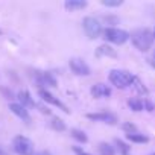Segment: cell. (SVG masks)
<instances>
[{"mask_svg": "<svg viewBox=\"0 0 155 155\" xmlns=\"http://www.w3.org/2000/svg\"><path fill=\"white\" fill-rule=\"evenodd\" d=\"M34 155H52L49 150H40V152H37V153H34Z\"/></svg>", "mask_w": 155, "mask_h": 155, "instance_id": "26", "label": "cell"}, {"mask_svg": "<svg viewBox=\"0 0 155 155\" xmlns=\"http://www.w3.org/2000/svg\"><path fill=\"white\" fill-rule=\"evenodd\" d=\"M90 93L94 99H105V97H110L111 96V88L107 85V84H94L91 88H90Z\"/></svg>", "mask_w": 155, "mask_h": 155, "instance_id": "9", "label": "cell"}, {"mask_svg": "<svg viewBox=\"0 0 155 155\" xmlns=\"http://www.w3.org/2000/svg\"><path fill=\"white\" fill-rule=\"evenodd\" d=\"M152 34H153V40H155V28H153V31H152Z\"/></svg>", "mask_w": 155, "mask_h": 155, "instance_id": "28", "label": "cell"}, {"mask_svg": "<svg viewBox=\"0 0 155 155\" xmlns=\"http://www.w3.org/2000/svg\"><path fill=\"white\" fill-rule=\"evenodd\" d=\"M126 138L131 141V143H147L149 141V137L141 134V132H132V134H126Z\"/></svg>", "mask_w": 155, "mask_h": 155, "instance_id": "16", "label": "cell"}, {"mask_svg": "<svg viewBox=\"0 0 155 155\" xmlns=\"http://www.w3.org/2000/svg\"><path fill=\"white\" fill-rule=\"evenodd\" d=\"M0 155H8V153H6V152H5L3 149H0Z\"/></svg>", "mask_w": 155, "mask_h": 155, "instance_id": "27", "label": "cell"}, {"mask_svg": "<svg viewBox=\"0 0 155 155\" xmlns=\"http://www.w3.org/2000/svg\"><path fill=\"white\" fill-rule=\"evenodd\" d=\"M38 94H40V97H41V99H43L46 104H50V105H53V107L59 108L61 111H64V113H67V114L70 113L68 107H67L65 104H62V102H61L58 97H55V96H53L50 91H47L46 88H44V90H43V88H40V90H38Z\"/></svg>", "mask_w": 155, "mask_h": 155, "instance_id": "7", "label": "cell"}, {"mask_svg": "<svg viewBox=\"0 0 155 155\" xmlns=\"http://www.w3.org/2000/svg\"><path fill=\"white\" fill-rule=\"evenodd\" d=\"M147 64H149V65H150V67L155 70V49H153V52L150 53V56L147 58Z\"/></svg>", "mask_w": 155, "mask_h": 155, "instance_id": "24", "label": "cell"}, {"mask_svg": "<svg viewBox=\"0 0 155 155\" xmlns=\"http://www.w3.org/2000/svg\"><path fill=\"white\" fill-rule=\"evenodd\" d=\"M50 126H52L55 131H59V132H62V131L67 129L64 120H61L59 117H52V120H50Z\"/></svg>", "mask_w": 155, "mask_h": 155, "instance_id": "19", "label": "cell"}, {"mask_svg": "<svg viewBox=\"0 0 155 155\" xmlns=\"http://www.w3.org/2000/svg\"><path fill=\"white\" fill-rule=\"evenodd\" d=\"M70 134H71V137H73L76 141H79V143H87V141H88L87 134H85L84 131H81V129H71Z\"/></svg>", "mask_w": 155, "mask_h": 155, "instance_id": "17", "label": "cell"}, {"mask_svg": "<svg viewBox=\"0 0 155 155\" xmlns=\"http://www.w3.org/2000/svg\"><path fill=\"white\" fill-rule=\"evenodd\" d=\"M73 150H74V153H76V155H90V153H87L85 150H82L81 147H74Z\"/></svg>", "mask_w": 155, "mask_h": 155, "instance_id": "25", "label": "cell"}, {"mask_svg": "<svg viewBox=\"0 0 155 155\" xmlns=\"http://www.w3.org/2000/svg\"><path fill=\"white\" fill-rule=\"evenodd\" d=\"M102 5L107 8H119L123 5V0H102Z\"/></svg>", "mask_w": 155, "mask_h": 155, "instance_id": "22", "label": "cell"}, {"mask_svg": "<svg viewBox=\"0 0 155 155\" xmlns=\"http://www.w3.org/2000/svg\"><path fill=\"white\" fill-rule=\"evenodd\" d=\"M87 119L93 120V122H102V123H108V125H116L117 123V116L113 113H88Z\"/></svg>", "mask_w": 155, "mask_h": 155, "instance_id": "8", "label": "cell"}, {"mask_svg": "<svg viewBox=\"0 0 155 155\" xmlns=\"http://www.w3.org/2000/svg\"><path fill=\"white\" fill-rule=\"evenodd\" d=\"M0 35H2V31H0Z\"/></svg>", "mask_w": 155, "mask_h": 155, "instance_id": "29", "label": "cell"}, {"mask_svg": "<svg viewBox=\"0 0 155 155\" xmlns=\"http://www.w3.org/2000/svg\"><path fill=\"white\" fill-rule=\"evenodd\" d=\"M68 65H70V70L74 74H78V76H88L91 73L88 64L84 59H81V58H71L68 61Z\"/></svg>", "mask_w": 155, "mask_h": 155, "instance_id": "6", "label": "cell"}, {"mask_svg": "<svg viewBox=\"0 0 155 155\" xmlns=\"http://www.w3.org/2000/svg\"><path fill=\"white\" fill-rule=\"evenodd\" d=\"M37 82L44 90V87H56V78L50 71H43L37 74Z\"/></svg>", "mask_w": 155, "mask_h": 155, "instance_id": "10", "label": "cell"}, {"mask_svg": "<svg viewBox=\"0 0 155 155\" xmlns=\"http://www.w3.org/2000/svg\"><path fill=\"white\" fill-rule=\"evenodd\" d=\"M99 152H101V155H116L114 146H111L108 143H101L99 144Z\"/></svg>", "mask_w": 155, "mask_h": 155, "instance_id": "20", "label": "cell"}, {"mask_svg": "<svg viewBox=\"0 0 155 155\" xmlns=\"http://www.w3.org/2000/svg\"><path fill=\"white\" fill-rule=\"evenodd\" d=\"M132 88H134L138 94H141V96H147V88L144 87V84L138 79L137 76H135V79H134V82H132Z\"/></svg>", "mask_w": 155, "mask_h": 155, "instance_id": "18", "label": "cell"}, {"mask_svg": "<svg viewBox=\"0 0 155 155\" xmlns=\"http://www.w3.org/2000/svg\"><path fill=\"white\" fill-rule=\"evenodd\" d=\"M87 5L88 3L85 2V0H65V2H64V8L67 11H70V12L84 9V8H87Z\"/></svg>", "mask_w": 155, "mask_h": 155, "instance_id": "13", "label": "cell"}, {"mask_svg": "<svg viewBox=\"0 0 155 155\" xmlns=\"http://www.w3.org/2000/svg\"><path fill=\"white\" fill-rule=\"evenodd\" d=\"M18 104L20 105H23L25 108H32V107H35V102H34V99H32V96H31V93L28 91V90H21L20 93H18Z\"/></svg>", "mask_w": 155, "mask_h": 155, "instance_id": "14", "label": "cell"}, {"mask_svg": "<svg viewBox=\"0 0 155 155\" xmlns=\"http://www.w3.org/2000/svg\"><path fill=\"white\" fill-rule=\"evenodd\" d=\"M9 110L12 111V114H15V116H17L18 119H21L23 122H26V123H29V122H31L29 111H28V108H25L23 105L12 102V104H9Z\"/></svg>", "mask_w": 155, "mask_h": 155, "instance_id": "11", "label": "cell"}, {"mask_svg": "<svg viewBox=\"0 0 155 155\" xmlns=\"http://www.w3.org/2000/svg\"><path fill=\"white\" fill-rule=\"evenodd\" d=\"M129 38H131V43L134 44V47L140 52H147L149 49H152V44H153V34L147 29V28H140V29H135L129 34Z\"/></svg>", "mask_w": 155, "mask_h": 155, "instance_id": "1", "label": "cell"}, {"mask_svg": "<svg viewBox=\"0 0 155 155\" xmlns=\"http://www.w3.org/2000/svg\"><path fill=\"white\" fill-rule=\"evenodd\" d=\"M96 56H97V58H104V56H107V58H117L119 55H117L116 49H113L111 46L102 44V46H99V47L96 49Z\"/></svg>", "mask_w": 155, "mask_h": 155, "instance_id": "12", "label": "cell"}, {"mask_svg": "<svg viewBox=\"0 0 155 155\" xmlns=\"http://www.w3.org/2000/svg\"><path fill=\"white\" fill-rule=\"evenodd\" d=\"M102 34H104V38L107 41H110L113 44H117V46L125 44L129 40V34L123 29H119V28H107V29H104Z\"/></svg>", "mask_w": 155, "mask_h": 155, "instance_id": "4", "label": "cell"}, {"mask_svg": "<svg viewBox=\"0 0 155 155\" xmlns=\"http://www.w3.org/2000/svg\"><path fill=\"white\" fill-rule=\"evenodd\" d=\"M116 146H117V149H119V152L122 153V155H129V150H131V146H128L123 140H119V138H116Z\"/></svg>", "mask_w": 155, "mask_h": 155, "instance_id": "21", "label": "cell"}, {"mask_svg": "<svg viewBox=\"0 0 155 155\" xmlns=\"http://www.w3.org/2000/svg\"><path fill=\"white\" fill-rule=\"evenodd\" d=\"M123 131L126 132V134H132V132H137V128L132 125V123H123Z\"/></svg>", "mask_w": 155, "mask_h": 155, "instance_id": "23", "label": "cell"}, {"mask_svg": "<svg viewBox=\"0 0 155 155\" xmlns=\"http://www.w3.org/2000/svg\"><path fill=\"white\" fill-rule=\"evenodd\" d=\"M82 28H84V32L85 35L90 38V40H96L102 35L104 29H102V25L97 18L94 17H85L82 20Z\"/></svg>", "mask_w": 155, "mask_h": 155, "instance_id": "3", "label": "cell"}, {"mask_svg": "<svg viewBox=\"0 0 155 155\" xmlns=\"http://www.w3.org/2000/svg\"><path fill=\"white\" fill-rule=\"evenodd\" d=\"M150 155H155V153H150Z\"/></svg>", "mask_w": 155, "mask_h": 155, "instance_id": "30", "label": "cell"}, {"mask_svg": "<svg viewBox=\"0 0 155 155\" xmlns=\"http://www.w3.org/2000/svg\"><path fill=\"white\" fill-rule=\"evenodd\" d=\"M108 79H110V82H111L116 88L125 90V88H128V87H132V82H134V79H135V76H134L132 73H129L128 70L114 68V70L110 71Z\"/></svg>", "mask_w": 155, "mask_h": 155, "instance_id": "2", "label": "cell"}, {"mask_svg": "<svg viewBox=\"0 0 155 155\" xmlns=\"http://www.w3.org/2000/svg\"><path fill=\"white\" fill-rule=\"evenodd\" d=\"M12 147L18 155H34V143L23 135H17L12 140Z\"/></svg>", "mask_w": 155, "mask_h": 155, "instance_id": "5", "label": "cell"}, {"mask_svg": "<svg viewBox=\"0 0 155 155\" xmlns=\"http://www.w3.org/2000/svg\"><path fill=\"white\" fill-rule=\"evenodd\" d=\"M128 107L135 111V113H140L144 110V99H140V97H131L128 101Z\"/></svg>", "mask_w": 155, "mask_h": 155, "instance_id": "15", "label": "cell"}]
</instances>
